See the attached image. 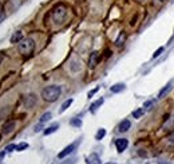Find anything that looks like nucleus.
I'll use <instances>...</instances> for the list:
<instances>
[{"instance_id":"393cba45","label":"nucleus","mask_w":174,"mask_h":164,"mask_svg":"<svg viewBox=\"0 0 174 164\" xmlns=\"http://www.w3.org/2000/svg\"><path fill=\"white\" fill-rule=\"evenodd\" d=\"M168 141H169V144H170V145H174V132H173V133L169 134Z\"/></svg>"},{"instance_id":"7c9ffc66","label":"nucleus","mask_w":174,"mask_h":164,"mask_svg":"<svg viewBox=\"0 0 174 164\" xmlns=\"http://www.w3.org/2000/svg\"><path fill=\"white\" fill-rule=\"evenodd\" d=\"M4 156H6V152H0V160H1V159H4Z\"/></svg>"},{"instance_id":"2eb2a0df","label":"nucleus","mask_w":174,"mask_h":164,"mask_svg":"<svg viewBox=\"0 0 174 164\" xmlns=\"http://www.w3.org/2000/svg\"><path fill=\"white\" fill-rule=\"evenodd\" d=\"M58 128H59V124H52L51 127L46 128L44 134H46V136H48V134H51V133H54V132H56V129H58Z\"/></svg>"},{"instance_id":"f3484780","label":"nucleus","mask_w":174,"mask_h":164,"mask_svg":"<svg viewBox=\"0 0 174 164\" xmlns=\"http://www.w3.org/2000/svg\"><path fill=\"white\" fill-rule=\"evenodd\" d=\"M72 98H70V100H67V101H64V102H63V105H62V108H60V113H63V112L64 111H67V108L70 106V105L72 104Z\"/></svg>"},{"instance_id":"6e6552de","label":"nucleus","mask_w":174,"mask_h":164,"mask_svg":"<svg viewBox=\"0 0 174 164\" xmlns=\"http://www.w3.org/2000/svg\"><path fill=\"white\" fill-rule=\"evenodd\" d=\"M35 104H36V97L34 94H30V96H27V97L24 98V105H26V108H32Z\"/></svg>"},{"instance_id":"c85d7f7f","label":"nucleus","mask_w":174,"mask_h":164,"mask_svg":"<svg viewBox=\"0 0 174 164\" xmlns=\"http://www.w3.org/2000/svg\"><path fill=\"white\" fill-rule=\"evenodd\" d=\"M153 105V101H147V102H145V105L143 106L146 108V109H150V106Z\"/></svg>"},{"instance_id":"9d476101","label":"nucleus","mask_w":174,"mask_h":164,"mask_svg":"<svg viewBox=\"0 0 174 164\" xmlns=\"http://www.w3.org/2000/svg\"><path fill=\"white\" fill-rule=\"evenodd\" d=\"M103 101H105V100H103V98H99V100H96L95 102H92V104H91V106H90V112H91V113H95V112H96V109H98V108H99V106H101V105L103 104Z\"/></svg>"},{"instance_id":"4468645a","label":"nucleus","mask_w":174,"mask_h":164,"mask_svg":"<svg viewBox=\"0 0 174 164\" xmlns=\"http://www.w3.org/2000/svg\"><path fill=\"white\" fill-rule=\"evenodd\" d=\"M22 38H23V34L20 32V31H17L16 34H13L12 37H11V43H17V42L22 40Z\"/></svg>"},{"instance_id":"20e7f679","label":"nucleus","mask_w":174,"mask_h":164,"mask_svg":"<svg viewBox=\"0 0 174 164\" xmlns=\"http://www.w3.org/2000/svg\"><path fill=\"white\" fill-rule=\"evenodd\" d=\"M78 144H79V141H76V143H74V144H70L68 147H66L64 149H63L62 152H60L59 155H58V158L59 159H63V158H66V156H68L70 153H72V152L75 151V148L78 147Z\"/></svg>"},{"instance_id":"dca6fc26","label":"nucleus","mask_w":174,"mask_h":164,"mask_svg":"<svg viewBox=\"0 0 174 164\" xmlns=\"http://www.w3.org/2000/svg\"><path fill=\"white\" fill-rule=\"evenodd\" d=\"M125 40H126V34L121 32L119 34V37L117 38V40H115V44H117V46H122V44L125 43Z\"/></svg>"},{"instance_id":"39448f33","label":"nucleus","mask_w":174,"mask_h":164,"mask_svg":"<svg viewBox=\"0 0 174 164\" xmlns=\"http://www.w3.org/2000/svg\"><path fill=\"white\" fill-rule=\"evenodd\" d=\"M129 145V141L126 139H118V140H115V147H117V151L118 152H123L127 148Z\"/></svg>"},{"instance_id":"473e14b6","label":"nucleus","mask_w":174,"mask_h":164,"mask_svg":"<svg viewBox=\"0 0 174 164\" xmlns=\"http://www.w3.org/2000/svg\"><path fill=\"white\" fill-rule=\"evenodd\" d=\"M161 1H165V0H161Z\"/></svg>"},{"instance_id":"7ed1b4c3","label":"nucleus","mask_w":174,"mask_h":164,"mask_svg":"<svg viewBox=\"0 0 174 164\" xmlns=\"http://www.w3.org/2000/svg\"><path fill=\"white\" fill-rule=\"evenodd\" d=\"M66 15H67V8L63 4L55 7L52 11V20L55 23H62L63 20L66 19Z\"/></svg>"},{"instance_id":"aec40b11","label":"nucleus","mask_w":174,"mask_h":164,"mask_svg":"<svg viewBox=\"0 0 174 164\" xmlns=\"http://www.w3.org/2000/svg\"><path fill=\"white\" fill-rule=\"evenodd\" d=\"M169 120H170V122H168V121H166V124L164 125V129H166V128H168V131L169 129H173L174 128V116L171 118H169Z\"/></svg>"},{"instance_id":"1a4fd4ad","label":"nucleus","mask_w":174,"mask_h":164,"mask_svg":"<svg viewBox=\"0 0 174 164\" xmlns=\"http://www.w3.org/2000/svg\"><path fill=\"white\" fill-rule=\"evenodd\" d=\"M130 127H131V122H130L129 120H123L121 124H119L118 131L119 132H126V131H129V129H130Z\"/></svg>"},{"instance_id":"b1692460","label":"nucleus","mask_w":174,"mask_h":164,"mask_svg":"<svg viewBox=\"0 0 174 164\" xmlns=\"http://www.w3.org/2000/svg\"><path fill=\"white\" fill-rule=\"evenodd\" d=\"M16 147H17V145H15V144H10V145H7L6 151L7 152H12V151H15V149H16Z\"/></svg>"},{"instance_id":"f8f14e48","label":"nucleus","mask_w":174,"mask_h":164,"mask_svg":"<svg viewBox=\"0 0 174 164\" xmlns=\"http://www.w3.org/2000/svg\"><path fill=\"white\" fill-rule=\"evenodd\" d=\"M170 89H171V82H169V84L166 85V86H165L164 89L159 92V93H158V98H164L165 96H166V94L170 92Z\"/></svg>"},{"instance_id":"423d86ee","label":"nucleus","mask_w":174,"mask_h":164,"mask_svg":"<svg viewBox=\"0 0 174 164\" xmlns=\"http://www.w3.org/2000/svg\"><path fill=\"white\" fill-rule=\"evenodd\" d=\"M15 127H16L15 121H8V122H6V124L3 125V128H1V132H3L4 134H8V133H11V132L15 129Z\"/></svg>"},{"instance_id":"412c9836","label":"nucleus","mask_w":174,"mask_h":164,"mask_svg":"<svg viewBox=\"0 0 174 164\" xmlns=\"http://www.w3.org/2000/svg\"><path fill=\"white\" fill-rule=\"evenodd\" d=\"M142 114H143V111H142V109H137V111L133 112V117H134V118H139Z\"/></svg>"},{"instance_id":"0eeeda50","label":"nucleus","mask_w":174,"mask_h":164,"mask_svg":"<svg viewBox=\"0 0 174 164\" xmlns=\"http://www.w3.org/2000/svg\"><path fill=\"white\" fill-rule=\"evenodd\" d=\"M98 61H99V53H98V51H92V53L90 54L89 66H90V67L96 66V63H98Z\"/></svg>"},{"instance_id":"a211bd4d","label":"nucleus","mask_w":174,"mask_h":164,"mask_svg":"<svg viewBox=\"0 0 174 164\" xmlns=\"http://www.w3.org/2000/svg\"><path fill=\"white\" fill-rule=\"evenodd\" d=\"M50 118H51V113H50V112H47V113H44L42 117H40L39 122H40V124H44V122H47V121L50 120Z\"/></svg>"},{"instance_id":"cd10ccee","label":"nucleus","mask_w":174,"mask_h":164,"mask_svg":"<svg viewBox=\"0 0 174 164\" xmlns=\"http://www.w3.org/2000/svg\"><path fill=\"white\" fill-rule=\"evenodd\" d=\"M99 90V87H95V89H94V90H91V92H89V94H87V96H89V98H91L92 96H94V94L96 93V92Z\"/></svg>"},{"instance_id":"72a5a7b5","label":"nucleus","mask_w":174,"mask_h":164,"mask_svg":"<svg viewBox=\"0 0 174 164\" xmlns=\"http://www.w3.org/2000/svg\"><path fill=\"white\" fill-rule=\"evenodd\" d=\"M161 164H164V163H161Z\"/></svg>"},{"instance_id":"4be33fe9","label":"nucleus","mask_w":174,"mask_h":164,"mask_svg":"<svg viewBox=\"0 0 174 164\" xmlns=\"http://www.w3.org/2000/svg\"><path fill=\"white\" fill-rule=\"evenodd\" d=\"M71 125H74V127H80V125H82V120H80V118H72Z\"/></svg>"},{"instance_id":"f257e3e1","label":"nucleus","mask_w":174,"mask_h":164,"mask_svg":"<svg viewBox=\"0 0 174 164\" xmlns=\"http://www.w3.org/2000/svg\"><path fill=\"white\" fill-rule=\"evenodd\" d=\"M62 94V87L58 85H52V86H47L42 90V97L47 102H54L60 97Z\"/></svg>"},{"instance_id":"6ab92c4d","label":"nucleus","mask_w":174,"mask_h":164,"mask_svg":"<svg viewBox=\"0 0 174 164\" xmlns=\"http://www.w3.org/2000/svg\"><path fill=\"white\" fill-rule=\"evenodd\" d=\"M105 136H106V129H103V128H102V129H99V131L96 132L95 139H96V140H102Z\"/></svg>"},{"instance_id":"a878e982","label":"nucleus","mask_w":174,"mask_h":164,"mask_svg":"<svg viewBox=\"0 0 174 164\" xmlns=\"http://www.w3.org/2000/svg\"><path fill=\"white\" fill-rule=\"evenodd\" d=\"M162 51H164V47H159V49H158V50L154 53V55H153V57H154V58L159 57V55H161V53H162Z\"/></svg>"},{"instance_id":"f03ea898","label":"nucleus","mask_w":174,"mask_h":164,"mask_svg":"<svg viewBox=\"0 0 174 164\" xmlns=\"http://www.w3.org/2000/svg\"><path fill=\"white\" fill-rule=\"evenodd\" d=\"M35 49V42H34L31 38H27V39H22L20 40L19 46H17V50H19L20 54L23 55H30L31 53Z\"/></svg>"},{"instance_id":"c756f323","label":"nucleus","mask_w":174,"mask_h":164,"mask_svg":"<svg viewBox=\"0 0 174 164\" xmlns=\"http://www.w3.org/2000/svg\"><path fill=\"white\" fill-rule=\"evenodd\" d=\"M3 15H4V13H3V8H1V6H0V20L3 19Z\"/></svg>"},{"instance_id":"bb28decb","label":"nucleus","mask_w":174,"mask_h":164,"mask_svg":"<svg viewBox=\"0 0 174 164\" xmlns=\"http://www.w3.org/2000/svg\"><path fill=\"white\" fill-rule=\"evenodd\" d=\"M75 161H76V159H68L66 161H62L60 164H75Z\"/></svg>"},{"instance_id":"2f4dec72","label":"nucleus","mask_w":174,"mask_h":164,"mask_svg":"<svg viewBox=\"0 0 174 164\" xmlns=\"http://www.w3.org/2000/svg\"><path fill=\"white\" fill-rule=\"evenodd\" d=\"M107 164H115V163H107Z\"/></svg>"},{"instance_id":"9b49d317","label":"nucleus","mask_w":174,"mask_h":164,"mask_svg":"<svg viewBox=\"0 0 174 164\" xmlns=\"http://www.w3.org/2000/svg\"><path fill=\"white\" fill-rule=\"evenodd\" d=\"M125 84H115L114 86H111V93H121V92L125 90Z\"/></svg>"},{"instance_id":"ddd939ff","label":"nucleus","mask_w":174,"mask_h":164,"mask_svg":"<svg viewBox=\"0 0 174 164\" xmlns=\"http://www.w3.org/2000/svg\"><path fill=\"white\" fill-rule=\"evenodd\" d=\"M99 156L96 153H91L87 159V164H99Z\"/></svg>"},{"instance_id":"5701e85b","label":"nucleus","mask_w":174,"mask_h":164,"mask_svg":"<svg viewBox=\"0 0 174 164\" xmlns=\"http://www.w3.org/2000/svg\"><path fill=\"white\" fill-rule=\"evenodd\" d=\"M26 148H28V144H27V143H22V144H19L16 147V151H23Z\"/></svg>"}]
</instances>
